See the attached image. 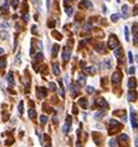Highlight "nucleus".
Instances as JSON below:
<instances>
[{
	"mask_svg": "<svg viewBox=\"0 0 138 147\" xmlns=\"http://www.w3.org/2000/svg\"><path fill=\"white\" fill-rule=\"evenodd\" d=\"M133 38H134V39H133V42H134V44H136V45H137V44H138V35H134Z\"/></svg>",
	"mask_w": 138,
	"mask_h": 147,
	"instance_id": "47",
	"label": "nucleus"
},
{
	"mask_svg": "<svg viewBox=\"0 0 138 147\" xmlns=\"http://www.w3.org/2000/svg\"><path fill=\"white\" fill-rule=\"evenodd\" d=\"M51 34H52V36H54V38H55L56 40H61V39H62V35H61L59 31H56V30H52Z\"/></svg>",
	"mask_w": 138,
	"mask_h": 147,
	"instance_id": "24",
	"label": "nucleus"
},
{
	"mask_svg": "<svg viewBox=\"0 0 138 147\" xmlns=\"http://www.w3.org/2000/svg\"><path fill=\"white\" fill-rule=\"evenodd\" d=\"M116 1H117V3H119V0H116Z\"/></svg>",
	"mask_w": 138,
	"mask_h": 147,
	"instance_id": "53",
	"label": "nucleus"
},
{
	"mask_svg": "<svg viewBox=\"0 0 138 147\" xmlns=\"http://www.w3.org/2000/svg\"><path fill=\"white\" fill-rule=\"evenodd\" d=\"M134 72H136V67H134V66H131V67L128 69V74L129 75H133Z\"/></svg>",
	"mask_w": 138,
	"mask_h": 147,
	"instance_id": "42",
	"label": "nucleus"
},
{
	"mask_svg": "<svg viewBox=\"0 0 138 147\" xmlns=\"http://www.w3.org/2000/svg\"><path fill=\"white\" fill-rule=\"evenodd\" d=\"M119 18H121L119 16V14H113V15L111 16V20L113 21V23H117V21L119 20Z\"/></svg>",
	"mask_w": 138,
	"mask_h": 147,
	"instance_id": "30",
	"label": "nucleus"
},
{
	"mask_svg": "<svg viewBox=\"0 0 138 147\" xmlns=\"http://www.w3.org/2000/svg\"><path fill=\"white\" fill-rule=\"evenodd\" d=\"M128 101L129 102H134V101H137V98H138V92L136 90H129V92H128Z\"/></svg>",
	"mask_w": 138,
	"mask_h": 147,
	"instance_id": "8",
	"label": "nucleus"
},
{
	"mask_svg": "<svg viewBox=\"0 0 138 147\" xmlns=\"http://www.w3.org/2000/svg\"><path fill=\"white\" fill-rule=\"evenodd\" d=\"M70 90H71V94H72V96H74V97H77L78 96V90H76V87H75L74 84H71Z\"/></svg>",
	"mask_w": 138,
	"mask_h": 147,
	"instance_id": "21",
	"label": "nucleus"
},
{
	"mask_svg": "<svg viewBox=\"0 0 138 147\" xmlns=\"http://www.w3.org/2000/svg\"><path fill=\"white\" fill-rule=\"evenodd\" d=\"M123 79V74L121 70H117V71H115L113 74H112V78H111V81L113 85H118V84H121Z\"/></svg>",
	"mask_w": 138,
	"mask_h": 147,
	"instance_id": "2",
	"label": "nucleus"
},
{
	"mask_svg": "<svg viewBox=\"0 0 138 147\" xmlns=\"http://www.w3.org/2000/svg\"><path fill=\"white\" fill-rule=\"evenodd\" d=\"M4 54V49H3V47H0V55H3Z\"/></svg>",
	"mask_w": 138,
	"mask_h": 147,
	"instance_id": "52",
	"label": "nucleus"
},
{
	"mask_svg": "<svg viewBox=\"0 0 138 147\" xmlns=\"http://www.w3.org/2000/svg\"><path fill=\"white\" fill-rule=\"evenodd\" d=\"M131 125H132L134 131L138 130V116L133 109H131Z\"/></svg>",
	"mask_w": 138,
	"mask_h": 147,
	"instance_id": "4",
	"label": "nucleus"
},
{
	"mask_svg": "<svg viewBox=\"0 0 138 147\" xmlns=\"http://www.w3.org/2000/svg\"><path fill=\"white\" fill-rule=\"evenodd\" d=\"M122 16H123V19H127V18H128V6L127 5L122 6Z\"/></svg>",
	"mask_w": 138,
	"mask_h": 147,
	"instance_id": "19",
	"label": "nucleus"
},
{
	"mask_svg": "<svg viewBox=\"0 0 138 147\" xmlns=\"http://www.w3.org/2000/svg\"><path fill=\"white\" fill-rule=\"evenodd\" d=\"M44 137H45V141H46V147H51V142H50V137L48 135H44Z\"/></svg>",
	"mask_w": 138,
	"mask_h": 147,
	"instance_id": "34",
	"label": "nucleus"
},
{
	"mask_svg": "<svg viewBox=\"0 0 138 147\" xmlns=\"http://www.w3.org/2000/svg\"><path fill=\"white\" fill-rule=\"evenodd\" d=\"M62 57H64L65 62H67L68 60H70V57H71V51H70V49H68L67 46H65L62 49Z\"/></svg>",
	"mask_w": 138,
	"mask_h": 147,
	"instance_id": "7",
	"label": "nucleus"
},
{
	"mask_svg": "<svg viewBox=\"0 0 138 147\" xmlns=\"http://www.w3.org/2000/svg\"><path fill=\"white\" fill-rule=\"evenodd\" d=\"M50 1H51V0H46V6H48V10L50 9Z\"/></svg>",
	"mask_w": 138,
	"mask_h": 147,
	"instance_id": "49",
	"label": "nucleus"
},
{
	"mask_svg": "<svg viewBox=\"0 0 138 147\" xmlns=\"http://www.w3.org/2000/svg\"><path fill=\"white\" fill-rule=\"evenodd\" d=\"M46 122H48V116H46V115H41V116H40V123L45 125Z\"/></svg>",
	"mask_w": 138,
	"mask_h": 147,
	"instance_id": "29",
	"label": "nucleus"
},
{
	"mask_svg": "<svg viewBox=\"0 0 138 147\" xmlns=\"http://www.w3.org/2000/svg\"><path fill=\"white\" fill-rule=\"evenodd\" d=\"M50 90H51V91H56V89H57V87H56V84L55 82H50Z\"/></svg>",
	"mask_w": 138,
	"mask_h": 147,
	"instance_id": "41",
	"label": "nucleus"
},
{
	"mask_svg": "<svg viewBox=\"0 0 138 147\" xmlns=\"http://www.w3.org/2000/svg\"><path fill=\"white\" fill-rule=\"evenodd\" d=\"M77 112H78V110L74 106V109H72V113H74V115H77Z\"/></svg>",
	"mask_w": 138,
	"mask_h": 147,
	"instance_id": "48",
	"label": "nucleus"
},
{
	"mask_svg": "<svg viewBox=\"0 0 138 147\" xmlns=\"http://www.w3.org/2000/svg\"><path fill=\"white\" fill-rule=\"evenodd\" d=\"M110 126H111V128H110V131H108V132H110V135L116 134V132L119 131V130H121V128L123 127L122 125L118 122V121H116V120H113V119L110 121Z\"/></svg>",
	"mask_w": 138,
	"mask_h": 147,
	"instance_id": "3",
	"label": "nucleus"
},
{
	"mask_svg": "<svg viewBox=\"0 0 138 147\" xmlns=\"http://www.w3.org/2000/svg\"><path fill=\"white\" fill-rule=\"evenodd\" d=\"M86 91H87L88 94H93L96 90H95V87H92V86H87V87H86Z\"/></svg>",
	"mask_w": 138,
	"mask_h": 147,
	"instance_id": "39",
	"label": "nucleus"
},
{
	"mask_svg": "<svg viewBox=\"0 0 138 147\" xmlns=\"http://www.w3.org/2000/svg\"><path fill=\"white\" fill-rule=\"evenodd\" d=\"M17 110H19V113H20V115H23V112H24V102H23V101L19 102V107H17Z\"/></svg>",
	"mask_w": 138,
	"mask_h": 147,
	"instance_id": "32",
	"label": "nucleus"
},
{
	"mask_svg": "<svg viewBox=\"0 0 138 147\" xmlns=\"http://www.w3.org/2000/svg\"><path fill=\"white\" fill-rule=\"evenodd\" d=\"M1 29H4V30H8V29L10 28V25H9V23H6V21H4V23H1Z\"/></svg>",
	"mask_w": 138,
	"mask_h": 147,
	"instance_id": "37",
	"label": "nucleus"
},
{
	"mask_svg": "<svg viewBox=\"0 0 138 147\" xmlns=\"http://www.w3.org/2000/svg\"><path fill=\"white\" fill-rule=\"evenodd\" d=\"M29 119H31V120H35L36 119V111H35L34 109L29 110Z\"/></svg>",
	"mask_w": 138,
	"mask_h": 147,
	"instance_id": "23",
	"label": "nucleus"
},
{
	"mask_svg": "<svg viewBox=\"0 0 138 147\" xmlns=\"http://www.w3.org/2000/svg\"><path fill=\"white\" fill-rule=\"evenodd\" d=\"M59 84H60V96L61 97H65V89H64V84H62V81H59Z\"/></svg>",
	"mask_w": 138,
	"mask_h": 147,
	"instance_id": "25",
	"label": "nucleus"
},
{
	"mask_svg": "<svg viewBox=\"0 0 138 147\" xmlns=\"http://www.w3.org/2000/svg\"><path fill=\"white\" fill-rule=\"evenodd\" d=\"M59 50H60V46L57 45V44H54V45H52V50H51L52 57H56L57 56V53H59Z\"/></svg>",
	"mask_w": 138,
	"mask_h": 147,
	"instance_id": "17",
	"label": "nucleus"
},
{
	"mask_svg": "<svg viewBox=\"0 0 138 147\" xmlns=\"http://www.w3.org/2000/svg\"><path fill=\"white\" fill-rule=\"evenodd\" d=\"M103 47H105V45H103V44H97V45H96V47H95V49H96V51H98V53H103V51H105V49H103Z\"/></svg>",
	"mask_w": 138,
	"mask_h": 147,
	"instance_id": "27",
	"label": "nucleus"
},
{
	"mask_svg": "<svg viewBox=\"0 0 138 147\" xmlns=\"http://www.w3.org/2000/svg\"><path fill=\"white\" fill-rule=\"evenodd\" d=\"M83 70H85V72L87 75H93L95 74V69L92 66H86V67H83Z\"/></svg>",
	"mask_w": 138,
	"mask_h": 147,
	"instance_id": "20",
	"label": "nucleus"
},
{
	"mask_svg": "<svg viewBox=\"0 0 138 147\" xmlns=\"http://www.w3.org/2000/svg\"><path fill=\"white\" fill-rule=\"evenodd\" d=\"M134 145H136V147H138V137L134 138Z\"/></svg>",
	"mask_w": 138,
	"mask_h": 147,
	"instance_id": "51",
	"label": "nucleus"
},
{
	"mask_svg": "<svg viewBox=\"0 0 138 147\" xmlns=\"http://www.w3.org/2000/svg\"><path fill=\"white\" fill-rule=\"evenodd\" d=\"M125 36H126L127 41H129V30H128V26L125 28Z\"/></svg>",
	"mask_w": 138,
	"mask_h": 147,
	"instance_id": "35",
	"label": "nucleus"
},
{
	"mask_svg": "<svg viewBox=\"0 0 138 147\" xmlns=\"http://www.w3.org/2000/svg\"><path fill=\"white\" fill-rule=\"evenodd\" d=\"M107 45H108V49H111V50H116L117 47H119V40L118 38L116 35L112 34L110 38H108V42H107Z\"/></svg>",
	"mask_w": 138,
	"mask_h": 147,
	"instance_id": "1",
	"label": "nucleus"
},
{
	"mask_svg": "<svg viewBox=\"0 0 138 147\" xmlns=\"http://www.w3.org/2000/svg\"><path fill=\"white\" fill-rule=\"evenodd\" d=\"M108 145H110V147H116V145H117V141H116L115 138H111L110 142H108Z\"/></svg>",
	"mask_w": 138,
	"mask_h": 147,
	"instance_id": "38",
	"label": "nucleus"
},
{
	"mask_svg": "<svg viewBox=\"0 0 138 147\" xmlns=\"http://www.w3.org/2000/svg\"><path fill=\"white\" fill-rule=\"evenodd\" d=\"M78 105L81 106L82 109H87V107H88V102H87V98H86V97L80 98V100H78Z\"/></svg>",
	"mask_w": 138,
	"mask_h": 147,
	"instance_id": "14",
	"label": "nucleus"
},
{
	"mask_svg": "<svg viewBox=\"0 0 138 147\" xmlns=\"http://www.w3.org/2000/svg\"><path fill=\"white\" fill-rule=\"evenodd\" d=\"M128 141H129V138H128V136H127L126 134H122V135L118 136L117 142H118L119 147H128Z\"/></svg>",
	"mask_w": 138,
	"mask_h": 147,
	"instance_id": "5",
	"label": "nucleus"
},
{
	"mask_svg": "<svg viewBox=\"0 0 138 147\" xmlns=\"http://www.w3.org/2000/svg\"><path fill=\"white\" fill-rule=\"evenodd\" d=\"M128 61H129V64H132L133 62V55H132V53H128Z\"/></svg>",
	"mask_w": 138,
	"mask_h": 147,
	"instance_id": "43",
	"label": "nucleus"
},
{
	"mask_svg": "<svg viewBox=\"0 0 138 147\" xmlns=\"http://www.w3.org/2000/svg\"><path fill=\"white\" fill-rule=\"evenodd\" d=\"M52 72L55 76H59L60 75V66L57 62H55V64H52Z\"/></svg>",
	"mask_w": 138,
	"mask_h": 147,
	"instance_id": "16",
	"label": "nucleus"
},
{
	"mask_svg": "<svg viewBox=\"0 0 138 147\" xmlns=\"http://www.w3.org/2000/svg\"><path fill=\"white\" fill-rule=\"evenodd\" d=\"M128 87H129V90H136V87H137V80L136 78H129L128 80Z\"/></svg>",
	"mask_w": 138,
	"mask_h": 147,
	"instance_id": "10",
	"label": "nucleus"
},
{
	"mask_svg": "<svg viewBox=\"0 0 138 147\" xmlns=\"http://www.w3.org/2000/svg\"><path fill=\"white\" fill-rule=\"evenodd\" d=\"M5 67H6V61L5 60L0 61V69H5Z\"/></svg>",
	"mask_w": 138,
	"mask_h": 147,
	"instance_id": "45",
	"label": "nucleus"
},
{
	"mask_svg": "<svg viewBox=\"0 0 138 147\" xmlns=\"http://www.w3.org/2000/svg\"><path fill=\"white\" fill-rule=\"evenodd\" d=\"M132 32H133V36L134 35H138V25L137 24H134L133 26H132Z\"/></svg>",
	"mask_w": 138,
	"mask_h": 147,
	"instance_id": "33",
	"label": "nucleus"
},
{
	"mask_svg": "<svg viewBox=\"0 0 138 147\" xmlns=\"http://www.w3.org/2000/svg\"><path fill=\"white\" fill-rule=\"evenodd\" d=\"M8 81H9L10 85H13V84H14V75H13V71H10V72L8 74Z\"/></svg>",
	"mask_w": 138,
	"mask_h": 147,
	"instance_id": "28",
	"label": "nucleus"
},
{
	"mask_svg": "<svg viewBox=\"0 0 138 147\" xmlns=\"http://www.w3.org/2000/svg\"><path fill=\"white\" fill-rule=\"evenodd\" d=\"M38 97L39 98H42V97H46V95H48V91H46L45 87H38Z\"/></svg>",
	"mask_w": 138,
	"mask_h": 147,
	"instance_id": "11",
	"label": "nucleus"
},
{
	"mask_svg": "<svg viewBox=\"0 0 138 147\" xmlns=\"http://www.w3.org/2000/svg\"><path fill=\"white\" fill-rule=\"evenodd\" d=\"M113 115L115 116H121V117H123V119H126V111L125 110H117V111H115L113 112Z\"/></svg>",
	"mask_w": 138,
	"mask_h": 147,
	"instance_id": "22",
	"label": "nucleus"
},
{
	"mask_svg": "<svg viewBox=\"0 0 138 147\" xmlns=\"http://www.w3.org/2000/svg\"><path fill=\"white\" fill-rule=\"evenodd\" d=\"M85 84H86V78H85V76H81V78L77 80V85L78 86H83Z\"/></svg>",
	"mask_w": 138,
	"mask_h": 147,
	"instance_id": "26",
	"label": "nucleus"
},
{
	"mask_svg": "<svg viewBox=\"0 0 138 147\" xmlns=\"http://www.w3.org/2000/svg\"><path fill=\"white\" fill-rule=\"evenodd\" d=\"M115 56L117 57L118 60H119V59H121V57L123 56V49H122V47H117V49L115 50Z\"/></svg>",
	"mask_w": 138,
	"mask_h": 147,
	"instance_id": "18",
	"label": "nucleus"
},
{
	"mask_svg": "<svg viewBox=\"0 0 138 147\" xmlns=\"http://www.w3.org/2000/svg\"><path fill=\"white\" fill-rule=\"evenodd\" d=\"M65 11L67 13V15H72L74 14V9L71 6H65Z\"/></svg>",
	"mask_w": 138,
	"mask_h": 147,
	"instance_id": "31",
	"label": "nucleus"
},
{
	"mask_svg": "<svg viewBox=\"0 0 138 147\" xmlns=\"http://www.w3.org/2000/svg\"><path fill=\"white\" fill-rule=\"evenodd\" d=\"M102 67L107 69V70L112 67V62H111L110 59H105V60H102Z\"/></svg>",
	"mask_w": 138,
	"mask_h": 147,
	"instance_id": "15",
	"label": "nucleus"
},
{
	"mask_svg": "<svg viewBox=\"0 0 138 147\" xmlns=\"http://www.w3.org/2000/svg\"><path fill=\"white\" fill-rule=\"evenodd\" d=\"M31 31H32V34L38 35V26H36V25H34V26H32V29H31Z\"/></svg>",
	"mask_w": 138,
	"mask_h": 147,
	"instance_id": "46",
	"label": "nucleus"
},
{
	"mask_svg": "<svg viewBox=\"0 0 138 147\" xmlns=\"http://www.w3.org/2000/svg\"><path fill=\"white\" fill-rule=\"evenodd\" d=\"M0 38H1V40H6V39H8V32H6V31H1Z\"/></svg>",
	"mask_w": 138,
	"mask_h": 147,
	"instance_id": "40",
	"label": "nucleus"
},
{
	"mask_svg": "<svg viewBox=\"0 0 138 147\" xmlns=\"http://www.w3.org/2000/svg\"><path fill=\"white\" fill-rule=\"evenodd\" d=\"M132 15H138V5H136L134 6V9H133V11H132Z\"/></svg>",
	"mask_w": 138,
	"mask_h": 147,
	"instance_id": "44",
	"label": "nucleus"
},
{
	"mask_svg": "<svg viewBox=\"0 0 138 147\" xmlns=\"http://www.w3.org/2000/svg\"><path fill=\"white\" fill-rule=\"evenodd\" d=\"M70 1H72V0H65V6H70V5H68V3H70Z\"/></svg>",
	"mask_w": 138,
	"mask_h": 147,
	"instance_id": "50",
	"label": "nucleus"
},
{
	"mask_svg": "<svg viewBox=\"0 0 138 147\" xmlns=\"http://www.w3.org/2000/svg\"><path fill=\"white\" fill-rule=\"evenodd\" d=\"M96 104H97V105H98V106H100V107H105V109H107V107H108V104H107V101H106V100H105V98H103V97H100V98H98V100H97V101H96Z\"/></svg>",
	"mask_w": 138,
	"mask_h": 147,
	"instance_id": "13",
	"label": "nucleus"
},
{
	"mask_svg": "<svg viewBox=\"0 0 138 147\" xmlns=\"http://www.w3.org/2000/svg\"><path fill=\"white\" fill-rule=\"evenodd\" d=\"M80 8H83V9H91L92 8V3L88 1V0H82V1H80V4H78Z\"/></svg>",
	"mask_w": 138,
	"mask_h": 147,
	"instance_id": "9",
	"label": "nucleus"
},
{
	"mask_svg": "<svg viewBox=\"0 0 138 147\" xmlns=\"http://www.w3.org/2000/svg\"><path fill=\"white\" fill-rule=\"evenodd\" d=\"M71 125H72V117H71V116H67L66 122L64 123V127H62V132H64V134H68Z\"/></svg>",
	"mask_w": 138,
	"mask_h": 147,
	"instance_id": "6",
	"label": "nucleus"
},
{
	"mask_svg": "<svg viewBox=\"0 0 138 147\" xmlns=\"http://www.w3.org/2000/svg\"><path fill=\"white\" fill-rule=\"evenodd\" d=\"M105 116H106V110H103V111H102V110H100L98 112L95 113V120L100 121V120H102Z\"/></svg>",
	"mask_w": 138,
	"mask_h": 147,
	"instance_id": "12",
	"label": "nucleus"
},
{
	"mask_svg": "<svg viewBox=\"0 0 138 147\" xmlns=\"http://www.w3.org/2000/svg\"><path fill=\"white\" fill-rule=\"evenodd\" d=\"M10 4H11V6L14 9H16L17 5H19V1H17V0H10Z\"/></svg>",
	"mask_w": 138,
	"mask_h": 147,
	"instance_id": "36",
	"label": "nucleus"
}]
</instances>
